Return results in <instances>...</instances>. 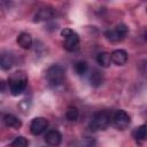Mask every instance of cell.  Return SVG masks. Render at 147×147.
<instances>
[{
	"label": "cell",
	"instance_id": "1",
	"mask_svg": "<svg viewBox=\"0 0 147 147\" xmlns=\"http://www.w3.org/2000/svg\"><path fill=\"white\" fill-rule=\"evenodd\" d=\"M7 84L9 86L10 93L13 95H20L26 88V85H28V76L22 70L15 71V72H13L8 77Z\"/></svg>",
	"mask_w": 147,
	"mask_h": 147
},
{
	"label": "cell",
	"instance_id": "2",
	"mask_svg": "<svg viewBox=\"0 0 147 147\" xmlns=\"http://www.w3.org/2000/svg\"><path fill=\"white\" fill-rule=\"evenodd\" d=\"M111 116L113 114L109 110H100L95 113L90 122V130L91 131H100L105 130L111 122Z\"/></svg>",
	"mask_w": 147,
	"mask_h": 147
},
{
	"label": "cell",
	"instance_id": "3",
	"mask_svg": "<svg viewBox=\"0 0 147 147\" xmlns=\"http://www.w3.org/2000/svg\"><path fill=\"white\" fill-rule=\"evenodd\" d=\"M64 75H65L64 68L59 64L51 65L46 71L47 82L51 86H54V87L62 85V83L64 82Z\"/></svg>",
	"mask_w": 147,
	"mask_h": 147
},
{
	"label": "cell",
	"instance_id": "4",
	"mask_svg": "<svg viewBox=\"0 0 147 147\" xmlns=\"http://www.w3.org/2000/svg\"><path fill=\"white\" fill-rule=\"evenodd\" d=\"M61 36L63 38V47L67 51L72 52L77 49L79 45V36L76 31H74L70 28H64L61 30Z\"/></svg>",
	"mask_w": 147,
	"mask_h": 147
},
{
	"label": "cell",
	"instance_id": "5",
	"mask_svg": "<svg viewBox=\"0 0 147 147\" xmlns=\"http://www.w3.org/2000/svg\"><path fill=\"white\" fill-rule=\"evenodd\" d=\"M127 32H129V28L125 24L119 23L115 28L107 30L105 32V36L110 42H118V41H122L126 37Z\"/></svg>",
	"mask_w": 147,
	"mask_h": 147
},
{
	"label": "cell",
	"instance_id": "6",
	"mask_svg": "<svg viewBox=\"0 0 147 147\" xmlns=\"http://www.w3.org/2000/svg\"><path fill=\"white\" fill-rule=\"evenodd\" d=\"M111 122H113V125L119 130V131H123L125 129H127V126L130 125V116L129 114L123 110V109H119V110H116L113 116H111Z\"/></svg>",
	"mask_w": 147,
	"mask_h": 147
},
{
	"label": "cell",
	"instance_id": "7",
	"mask_svg": "<svg viewBox=\"0 0 147 147\" xmlns=\"http://www.w3.org/2000/svg\"><path fill=\"white\" fill-rule=\"evenodd\" d=\"M48 126V121L45 117H36L30 124V132L34 136H39L46 131Z\"/></svg>",
	"mask_w": 147,
	"mask_h": 147
},
{
	"label": "cell",
	"instance_id": "8",
	"mask_svg": "<svg viewBox=\"0 0 147 147\" xmlns=\"http://www.w3.org/2000/svg\"><path fill=\"white\" fill-rule=\"evenodd\" d=\"M54 16V10L51 7H41L37 10V13L34 14L33 17V22L39 23V22H45L51 20Z\"/></svg>",
	"mask_w": 147,
	"mask_h": 147
},
{
	"label": "cell",
	"instance_id": "9",
	"mask_svg": "<svg viewBox=\"0 0 147 147\" xmlns=\"http://www.w3.org/2000/svg\"><path fill=\"white\" fill-rule=\"evenodd\" d=\"M62 141V134L57 130H49L45 134V142L49 146L56 147Z\"/></svg>",
	"mask_w": 147,
	"mask_h": 147
},
{
	"label": "cell",
	"instance_id": "10",
	"mask_svg": "<svg viewBox=\"0 0 147 147\" xmlns=\"http://www.w3.org/2000/svg\"><path fill=\"white\" fill-rule=\"evenodd\" d=\"M111 62H114L116 65H124L127 61V53L124 49H115L111 54Z\"/></svg>",
	"mask_w": 147,
	"mask_h": 147
},
{
	"label": "cell",
	"instance_id": "11",
	"mask_svg": "<svg viewBox=\"0 0 147 147\" xmlns=\"http://www.w3.org/2000/svg\"><path fill=\"white\" fill-rule=\"evenodd\" d=\"M14 55H11L8 52H2L0 53V68L5 71L11 69L14 65Z\"/></svg>",
	"mask_w": 147,
	"mask_h": 147
},
{
	"label": "cell",
	"instance_id": "12",
	"mask_svg": "<svg viewBox=\"0 0 147 147\" xmlns=\"http://www.w3.org/2000/svg\"><path fill=\"white\" fill-rule=\"evenodd\" d=\"M17 44L20 47H22L23 49H30L31 46H32V37L30 33L28 32H21L18 36H17V39H16Z\"/></svg>",
	"mask_w": 147,
	"mask_h": 147
},
{
	"label": "cell",
	"instance_id": "13",
	"mask_svg": "<svg viewBox=\"0 0 147 147\" xmlns=\"http://www.w3.org/2000/svg\"><path fill=\"white\" fill-rule=\"evenodd\" d=\"M3 123L6 126L8 127H13V129H20L22 126V122L13 114H6L2 118Z\"/></svg>",
	"mask_w": 147,
	"mask_h": 147
},
{
	"label": "cell",
	"instance_id": "14",
	"mask_svg": "<svg viewBox=\"0 0 147 147\" xmlns=\"http://www.w3.org/2000/svg\"><path fill=\"white\" fill-rule=\"evenodd\" d=\"M132 136L134 138V140L137 141V144H142L146 140V125L142 124L138 127H136L132 132Z\"/></svg>",
	"mask_w": 147,
	"mask_h": 147
},
{
	"label": "cell",
	"instance_id": "15",
	"mask_svg": "<svg viewBox=\"0 0 147 147\" xmlns=\"http://www.w3.org/2000/svg\"><path fill=\"white\" fill-rule=\"evenodd\" d=\"M90 83L93 87H99L103 83V75L101 71L94 69L90 75Z\"/></svg>",
	"mask_w": 147,
	"mask_h": 147
},
{
	"label": "cell",
	"instance_id": "16",
	"mask_svg": "<svg viewBox=\"0 0 147 147\" xmlns=\"http://www.w3.org/2000/svg\"><path fill=\"white\" fill-rule=\"evenodd\" d=\"M96 62L102 67V68H108L111 63V57L110 54L107 52H101L96 55Z\"/></svg>",
	"mask_w": 147,
	"mask_h": 147
},
{
	"label": "cell",
	"instance_id": "17",
	"mask_svg": "<svg viewBox=\"0 0 147 147\" xmlns=\"http://www.w3.org/2000/svg\"><path fill=\"white\" fill-rule=\"evenodd\" d=\"M78 116H79V110H78L76 107L71 106V107H69V108L67 109V113H65V117H67V119H68V121L75 122V121H77Z\"/></svg>",
	"mask_w": 147,
	"mask_h": 147
},
{
	"label": "cell",
	"instance_id": "18",
	"mask_svg": "<svg viewBox=\"0 0 147 147\" xmlns=\"http://www.w3.org/2000/svg\"><path fill=\"white\" fill-rule=\"evenodd\" d=\"M74 69H75L77 75H84V74H86V71L88 69V65H87V63L85 61H77L75 63Z\"/></svg>",
	"mask_w": 147,
	"mask_h": 147
},
{
	"label": "cell",
	"instance_id": "19",
	"mask_svg": "<svg viewBox=\"0 0 147 147\" xmlns=\"http://www.w3.org/2000/svg\"><path fill=\"white\" fill-rule=\"evenodd\" d=\"M28 145H29L28 139L23 136L16 137L11 142V147H28Z\"/></svg>",
	"mask_w": 147,
	"mask_h": 147
},
{
	"label": "cell",
	"instance_id": "20",
	"mask_svg": "<svg viewBox=\"0 0 147 147\" xmlns=\"http://www.w3.org/2000/svg\"><path fill=\"white\" fill-rule=\"evenodd\" d=\"M6 87H7V83H6L3 79H0V93L5 92Z\"/></svg>",
	"mask_w": 147,
	"mask_h": 147
}]
</instances>
